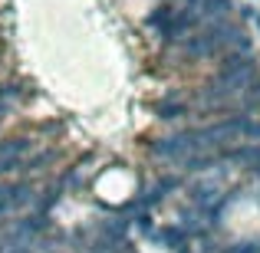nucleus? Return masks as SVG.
Segmentation results:
<instances>
[{
	"label": "nucleus",
	"mask_w": 260,
	"mask_h": 253,
	"mask_svg": "<svg viewBox=\"0 0 260 253\" xmlns=\"http://www.w3.org/2000/svg\"><path fill=\"white\" fill-rule=\"evenodd\" d=\"M181 112H184V105H178V102H175V105H172V102H165V105H161V119H178Z\"/></svg>",
	"instance_id": "3"
},
{
	"label": "nucleus",
	"mask_w": 260,
	"mask_h": 253,
	"mask_svg": "<svg viewBox=\"0 0 260 253\" xmlns=\"http://www.w3.org/2000/svg\"><path fill=\"white\" fill-rule=\"evenodd\" d=\"M7 194H10V204H26L33 197V191H30V184H17V188H10Z\"/></svg>",
	"instance_id": "2"
},
{
	"label": "nucleus",
	"mask_w": 260,
	"mask_h": 253,
	"mask_svg": "<svg viewBox=\"0 0 260 253\" xmlns=\"http://www.w3.org/2000/svg\"><path fill=\"white\" fill-rule=\"evenodd\" d=\"M26 148H30V141H26V138H13V141H7V145H0V158L7 155V161H17Z\"/></svg>",
	"instance_id": "1"
}]
</instances>
